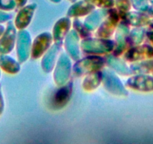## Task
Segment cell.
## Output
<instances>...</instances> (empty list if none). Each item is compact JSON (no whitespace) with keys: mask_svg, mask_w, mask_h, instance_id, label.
<instances>
[{"mask_svg":"<svg viewBox=\"0 0 153 144\" xmlns=\"http://www.w3.org/2000/svg\"><path fill=\"white\" fill-rule=\"evenodd\" d=\"M16 2V5H17V7H23L26 5V2H27V0H14Z\"/></svg>","mask_w":153,"mask_h":144,"instance_id":"9a60e30c","label":"cell"},{"mask_svg":"<svg viewBox=\"0 0 153 144\" xmlns=\"http://www.w3.org/2000/svg\"><path fill=\"white\" fill-rule=\"evenodd\" d=\"M146 35H147V37H148L149 39V41L152 42V44L153 45V30L148 31L146 33Z\"/></svg>","mask_w":153,"mask_h":144,"instance_id":"2e32d148","label":"cell"},{"mask_svg":"<svg viewBox=\"0 0 153 144\" xmlns=\"http://www.w3.org/2000/svg\"><path fill=\"white\" fill-rule=\"evenodd\" d=\"M127 86L140 92H152L153 77L142 74L131 77L128 80Z\"/></svg>","mask_w":153,"mask_h":144,"instance_id":"7a4b0ae2","label":"cell"},{"mask_svg":"<svg viewBox=\"0 0 153 144\" xmlns=\"http://www.w3.org/2000/svg\"><path fill=\"white\" fill-rule=\"evenodd\" d=\"M149 15L151 17H153V5H152L151 6H149L147 9V11H146Z\"/></svg>","mask_w":153,"mask_h":144,"instance_id":"e0dca14e","label":"cell"},{"mask_svg":"<svg viewBox=\"0 0 153 144\" xmlns=\"http://www.w3.org/2000/svg\"><path fill=\"white\" fill-rule=\"evenodd\" d=\"M5 110V101L2 91V86L0 85V116H2Z\"/></svg>","mask_w":153,"mask_h":144,"instance_id":"5bb4252c","label":"cell"},{"mask_svg":"<svg viewBox=\"0 0 153 144\" xmlns=\"http://www.w3.org/2000/svg\"><path fill=\"white\" fill-rule=\"evenodd\" d=\"M69 1H74V0H69Z\"/></svg>","mask_w":153,"mask_h":144,"instance_id":"603a6c76","label":"cell"},{"mask_svg":"<svg viewBox=\"0 0 153 144\" xmlns=\"http://www.w3.org/2000/svg\"><path fill=\"white\" fill-rule=\"evenodd\" d=\"M51 2H56V3H57V2H61L62 0H51Z\"/></svg>","mask_w":153,"mask_h":144,"instance_id":"ffe728a7","label":"cell"},{"mask_svg":"<svg viewBox=\"0 0 153 144\" xmlns=\"http://www.w3.org/2000/svg\"><path fill=\"white\" fill-rule=\"evenodd\" d=\"M95 9V5L89 3L86 0L80 1L72 5L68 10V14L70 17H79L83 16L92 12Z\"/></svg>","mask_w":153,"mask_h":144,"instance_id":"5b68a950","label":"cell"},{"mask_svg":"<svg viewBox=\"0 0 153 144\" xmlns=\"http://www.w3.org/2000/svg\"><path fill=\"white\" fill-rule=\"evenodd\" d=\"M0 77H1V68H0Z\"/></svg>","mask_w":153,"mask_h":144,"instance_id":"7402d4cb","label":"cell"},{"mask_svg":"<svg viewBox=\"0 0 153 144\" xmlns=\"http://www.w3.org/2000/svg\"><path fill=\"white\" fill-rule=\"evenodd\" d=\"M71 83H69L68 86L61 88L56 92L54 95L53 102L54 104L57 107H62L68 102L70 98L71 93Z\"/></svg>","mask_w":153,"mask_h":144,"instance_id":"52a82bcc","label":"cell"},{"mask_svg":"<svg viewBox=\"0 0 153 144\" xmlns=\"http://www.w3.org/2000/svg\"><path fill=\"white\" fill-rule=\"evenodd\" d=\"M149 2L150 4H152V5H153V0H149Z\"/></svg>","mask_w":153,"mask_h":144,"instance_id":"44dd1931","label":"cell"},{"mask_svg":"<svg viewBox=\"0 0 153 144\" xmlns=\"http://www.w3.org/2000/svg\"><path fill=\"white\" fill-rule=\"evenodd\" d=\"M11 18V14L5 12V11H1V10H0V23H1V24L4 23H6V22H8Z\"/></svg>","mask_w":153,"mask_h":144,"instance_id":"4fadbf2b","label":"cell"},{"mask_svg":"<svg viewBox=\"0 0 153 144\" xmlns=\"http://www.w3.org/2000/svg\"><path fill=\"white\" fill-rule=\"evenodd\" d=\"M128 61H143L153 58V48L149 45L133 48L126 53Z\"/></svg>","mask_w":153,"mask_h":144,"instance_id":"3957f363","label":"cell"},{"mask_svg":"<svg viewBox=\"0 0 153 144\" xmlns=\"http://www.w3.org/2000/svg\"><path fill=\"white\" fill-rule=\"evenodd\" d=\"M117 9L121 12H128L131 8V0H114Z\"/></svg>","mask_w":153,"mask_h":144,"instance_id":"7c38bea8","label":"cell"},{"mask_svg":"<svg viewBox=\"0 0 153 144\" xmlns=\"http://www.w3.org/2000/svg\"><path fill=\"white\" fill-rule=\"evenodd\" d=\"M149 26H150V27L153 29V19H152L151 20V22H150V23H149Z\"/></svg>","mask_w":153,"mask_h":144,"instance_id":"d6986e66","label":"cell"},{"mask_svg":"<svg viewBox=\"0 0 153 144\" xmlns=\"http://www.w3.org/2000/svg\"><path fill=\"white\" fill-rule=\"evenodd\" d=\"M5 27L3 26V25H2L1 23H0V37L2 36V35L3 34L4 31H5Z\"/></svg>","mask_w":153,"mask_h":144,"instance_id":"ac0fdd59","label":"cell"},{"mask_svg":"<svg viewBox=\"0 0 153 144\" xmlns=\"http://www.w3.org/2000/svg\"><path fill=\"white\" fill-rule=\"evenodd\" d=\"M86 1L95 6L104 8H112L115 4L114 0H86Z\"/></svg>","mask_w":153,"mask_h":144,"instance_id":"9c48e42d","label":"cell"},{"mask_svg":"<svg viewBox=\"0 0 153 144\" xmlns=\"http://www.w3.org/2000/svg\"><path fill=\"white\" fill-rule=\"evenodd\" d=\"M17 41V31L12 22H8L5 31L0 37V53L8 54L13 50Z\"/></svg>","mask_w":153,"mask_h":144,"instance_id":"6da1fadb","label":"cell"},{"mask_svg":"<svg viewBox=\"0 0 153 144\" xmlns=\"http://www.w3.org/2000/svg\"><path fill=\"white\" fill-rule=\"evenodd\" d=\"M134 8L138 10L139 11H147L149 7V0H131Z\"/></svg>","mask_w":153,"mask_h":144,"instance_id":"30bf717a","label":"cell"},{"mask_svg":"<svg viewBox=\"0 0 153 144\" xmlns=\"http://www.w3.org/2000/svg\"><path fill=\"white\" fill-rule=\"evenodd\" d=\"M131 69L135 73L148 74L153 72V59L143 60L140 63L131 65Z\"/></svg>","mask_w":153,"mask_h":144,"instance_id":"ba28073f","label":"cell"},{"mask_svg":"<svg viewBox=\"0 0 153 144\" xmlns=\"http://www.w3.org/2000/svg\"><path fill=\"white\" fill-rule=\"evenodd\" d=\"M0 68L8 74H14L20 71L18 62L8 54L0 53Z\"/></svg>","mask_w":153,"mask_h":144,"instance_id":"8992f818","label":"cell"},{"mask_svg":"<svg viewBox=\"0 0 153 144\" xmlns=\"http://www.w3.org/2000/svg\"><path fill=\"white\" fill-rule=\"evenodd\" d=\"M17 7L14 0H0V10L1 11H13Z\"/></svg>","mask_w":153,"mask_h":144,"instance_id":"8fae6325","label":"cell"},{"mask_svg":"<svg viewBox=\"0 0 153 144\" xmlns=\"http://www.w3.org/2000/svg\"><path fill=\"white\" fill-rule=\"evenodd\" d=\"M37 8L36 4H31L22 8L16 17L14 26L19 30L26 28L29 24L32 15Z\"/></svg>","mask_w":153,"mask_h":144,"instance_id":"277c9868","label":"cell"}]
</instances>
